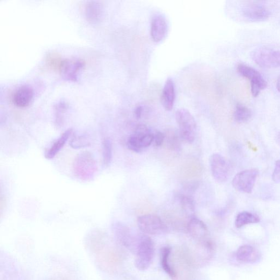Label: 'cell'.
Segmentation results:
<instances>
[{
    "label": "cell",
    "mask_w": 280,
    "mask_h": 280,
    "mask_svg": "<svg viewBox=\"0 0 280 280\" xmlns=\"http://www.w3.org/2000/svg\"><path fill=\"white\" fill-rule=\"evenodd\" d=\"M154 243L146 235H140L135 253V266L141 271L147 270L152 264L154 256Z\"/></svg>",
    "instance_id": "6da1fadb"
},
{
    "label": "cell",
    "mask_w": 280,
    "mask_h": 280,
    "mask_svg": "<svg viewBox=\"0 0 280 280\" xmlns=\"http://www.w3.org/2000/svg\"><path fill=\"white\" fill-rule=\"evenodd\" d=\"M175 117L181 139L186 143H193L195 140L197 129L195 118L189 111L184 109L178 110Z\"/></svg>",
    "instance_id": "7a4b0ae2"
},
{
    "label": "cell",
    "mask_w": 280,
    "mask_h": 280,
    "mask_svg": "<svg viewBox=\"0 0 280 280\" xmlns=\"http://www.w3.org/2000/svg\"><path fill=\"white\" fill-rule=\"evenodd\" d=\"M239 74L251 82V91L254 97L260 95L262 90L267 87V82L262 75L255 69L247 65L240 64L237 67Z\"/></svg>",
    "instance_id": "3957f363"
},
{
    "label": "cell",
    "mask_w": 280,
    "mask_h": 280,
    "mask_svg": "<svg viewBox=\"0 0 280 280\" xmlns=\"http://www.w3.org/2000/svg\"><path fill=\"white\" fill-rule=\"evenodd\" d=\"M251 57L261 67L275 68L280 67V51L267 47L254 50Z\"/></svg>",
    "instance_id": "277c9868"
},
{
    "label": "cell",
    "mask_w": 280,
    "mask_h": 280,
    "mask_svg": "<svg viewBox=\"0 0 280 280\" xmlns=\"http://www.w3.org/2000/svg\"><path fill=\"white\" fill-rule=\"evenodd\" d=\"M138 225L142 232L149 235H161L167 231L161 219L155 214L142 215L138 219Z\"/></svg>",
    "instance_id": "5b68a950"
},
{
    "label": "cell",
    "mask_w": 280,
    "mask_h": 280,
    "mask_svg": "<svg viewBox=\"0 0 280 280\" xmlns=\"http://www.w3.org/2000/svg\"><path fill=\"white\" fill-rule=\"evenodd\" d=\"M258 174H259V171L256 169H248L239 172L233 179V188L240 192L248 194L252 193Z\"/></svg>",
    "instance_id": "8992f818"
},
{
    "label": "cell",
    "mask_w": 280,
    "mask_h": 280,
    "mask_svg": "<svg viewBox=\"0 0 280 280\" xmlns=\"http://www.w3.org/2000/svg\"><path fill=\"white\" fill-rule=\"evenodd\" d=\"M209 163L215 180L220 183L226 182L229 175V167L225 158L219 153H214L210 157Z\"/></svg>",
    "instance_id": "52a82bcc"
},
{
    "label": "cell",
    "mask_w": 280,
    "mask_h": 280,
    "mask_svg": "<svg viewBox=\"0 0 280 280\" xmlns=\"http://www.w3.org/2000/svg\"><path fill=\"white\" fill-rule=\"evenodd\" d=\"M168 33V24L166 17L162 14H156L150 23V37L155 43L166 39Z\"/></svg>",
    "instance_id": "ba28073f"
},
{
    "label": "cell",
    "mask_w": 280,
    "mask_h": 280,
    "mask_svg": "<svg viewBox=\"0 0 280 280\" xmlns=\"http://www.w3.org/2000/svg\"><path fill=\"white\" fill-rule=\"evenodd\" d=\"M85 63L80 59H68L63 61L60 65L61 73L66 80L76 82L78 74L83 69Z\"/></svg>",
    "instance_id": "9c48e42d"
},
{
    "label": "cell",
    "mask_w": 280,
    "mask_h": 280,
    "mask_svg": "<svg viewBox=\"0 0 280 280\" xmlns=\"http://www.w3.org/2000/svg\"><path fill=\"white\" fill-rule=\"evenodd\" d=\"M242 14L247 20L254 22L266 20L270 16V12L266 7L256 4L247 5L244 7Z\"/></svg>",
    "instance_id": "30bf717a"
},
{
    "label": "cell",
    "mask_w": 280,
    "mask_h": 280,
    "mask_svg": "<svg viewBox=\"0 0 280 280\" xmlns=\"http://www.w3.org/2000/svg\"><path fill=\"white\" fill-rule=\"evenodd\" d=\"M34 96V90L30 86H21L14 92L13 103L18 107H25L30 105Z\"/></svg>",
    "instance_id": "8fae6325"
},
{
    "label": "cell",
    "mask_w": 280,
    "mask_h": 280,
    "mask_svg": "<svg viewBox=\"0 0 280 280\" xmlns=\"http://www.w3.org/2000/svg\"><path fill=\"white\" fill-rule=\"evenodd\" d=\"M176 98L175 85L174 80L169 78L165 83L162 91V104L164 109L171 111L173 109Z\"/></svg>",
    "instance_id": "7c38bea8"
},
{
    "label": "cell",
    "mask_w": 280,
    "mask_h": 280,
    "mask_svg": "<svg viewBox=\"0 0 280 280\" xmlns=\"http://www.w3.org/2000/svg\"><path fill=\"white\" fill-rule=\"evenodd\" d=\"M236 257L240 262L254 263L261 259V254L254 247L246 245L240 246L237 250Z\"/></svg>",
    "instance_id": "4fadbf2b"
},
{
    "label": "cell",
    "mask_w": 280,
    "mask_h": 280,
    "mask_svg": "<svg viewBox=\"0 0 280 280\" xmlns=\"http://www.w3.org/2000/svg\"><path fill=\"white\" fill-rule=\"evenodd\" d=\"M188 231L194 239L204 241L208 235V229L202 221L192 218L188 225Z\"/></svg>",
    "instance_id": "5bb4252c"
},
{
    "label": "cell",
    "mask_w": 280,
    "mask_h": 280,
    "mask_svg": "<svg viewBox=\"0 0 280 280\" xmlns=\"http://www.w3.org/2000/svg\"><path fill=\"white\" fill-rule=\"evenodd\" d=\"M103 8L101 4L98 2H89L85 5V16L89 23L97 24L103 17Z\"/></svg>",
    "instance_id": "9a60e30c"
},
{
    "label": "cell",
    "mask_w": 280,
    "mask_h": 280,
    "mask_svg": "<svg viewBox=\"0 0 280 280\" xmlns=\"http://www.w3.org/2000/svg\"><path fill=\"white\" fill-rule=\"evenodd\" d=\"M73 129H69L64 132L59 138L56 139L53 144L47 150H46L45 157L47 160H52L58 153L60 150L63 148L66 143L73 134Z\"/></svg>",
    "instance_id": "2e32d148"
},
{
    "label": "cell",
    "mask_w": 280,
    "mask_h": 280,
    "mask_svg": "<svg viewBox=\"0 0 280 280\" xmlns=\"http://www.w3.org/2000/svg\"><path fill=\"white\" fill-rule=\"evenodd\" d=\"M171 249L169 246L164 247L161 251V265L163 270L172 278L176 277L175 271L171 266L169 262V257Z\"/></svg>",
    "instance_id": "e0dca14e"
},
{
    "label": "cell",
    "mask_w": 280,
    "mask_h": 280,
    "mask_svg": "<svg viewBox=\"0 0 280 280\" xmlns=\"http://www.w3.org/2000/svg\"><path fill=\"white\" fill-rule=\"evenodd\" d=\"M260 219L257 215L247 211L242 212L238 214L235 220V226L240 228L249 224H257Z\"/></svg>",
    "instance_id": "ac0fdd59"
},
{
    "label": "cell",
    "mask_w": 280,
    "mask_h": 280,
    "mask_svg": "<svg viewBox=\"0 0 280 280\" xmlns=\"http://www.w3.org/2000/svg\"><path fill=\"white\" fill-rule=\"evenodd\" d=\"M252 111L245 105L237 104L234 112V118L238 123H242L248 121L252 116Z\"/></svg>",
    "instance_id": "d6986e66"
},
{
    "label": "cell",
    "mask_w": 280,
    "mask_h": 280,
    "mask_svg": "<svg viewBox=\"0 0 280 280\" xmlns=\"http://www.w3.org/2000/svg\"><path fill=\"white\" fill-rule=\"evenodd\" d=\"M165 140L166 141L167 146L169 149L177 150L181 147L179 138L180 136L174 130H169L165 134ZM164 140V141H165Z\"/></svg>",
    "instance_id": "ffe728a7"
},
{
    "label": "cell",
    "mask_w": 280,
    "mask_h": 280,
    "mask_svg": "<svg viewBox=\"0 0 280 280\" xmlns=\"http://www.w3.org/2000/svg\"><path fill=\"white\" fill-rule=\"evenodd\" d=\"M182 209L188 217L194 216L195 213V203L193 199L189 196H183L181 198Z\"/></svg>",
    "instance_id": "44dd1931"
},
{
    "label": "cell",
    "mask_w": 280,
    "mask_h": 280,
    "mask_svg": "<svg viewBox=\"0 0 280 280\" xmlns=\"http://www.w3.org/2000/svg\"><path fill=\"white\" fill-rule=\"evenodd\" d=\"M103 155L105 166H109L112 159V144L109 139H106L103 142Z\"/></svg>",
    "instance_id": "7402d4cb"
},
{
    "label": "cell",
    "mask_w": 280,
    "mask_h": 280,
    "mask_svg": "<svg viewBox=\"0 0 280 280\" xmlns=\"http://www.w3.org/2000/svg\"><path fill=\"white\" fill-rule=\"evenodd\" d=\"M68 109V105L64 102H59L55 106V121L56 125L60 126L62 125L64 115Z\"/></svg>",
    "instance_id": "603a6c76"
},
{
    "label": "cell",
    "mask_w": 280,
    "mask_h": 280,
    "mask_svg": "<svg viewBox=\"0 0 280 280\" xmlns=\"http://www.w3.org/2000/svg\"><path fill=\"white\" fill-rule=\"evenodd\" d=\"M127 146L129 149L136 153L140 152L142 149L141 145V139L134 134L129 138Z\"/></svg>",
    "instance_id": "cb8c5ba5"
},
{
    "label": "cell",
    "mask_w": 280,
    "mask_h": 280,
    "mask_svg": "<svg viewBox=\"0 0 280 280\" xmlns=\"http://www.w3.org/2000/svg\"><path fill=\"white\" fill-rule=\"evenodd\" d=\"M89 142L85 136H77L72 140L71 146L75 148H78L88 146Z\"/></svg>",
    "instance_id": "d4e9b609"
},
{
    "label": "cell",
    "mask_w": 280,
    "mask_h": 280,
    "mask_svg": "<svg viewBox=\"0 0 280 280\" xmlns=\"http://www.w3.org/2000/svg\"><path fill=\"white\" fill-rule=\"evenodd\" d=\"M149 133V130L146 126L139 125L136 127L134 134L137 136L141 139L143 136H145Z\"/></svg>",
    "instance_id": "484cf974"
},
{
    "label": "cell",
    "mask_w": 280,
    "mask_h": 280,
    "mask_svg": "<svg viewBox=\"0 0 280 280\" xmlns=\"http://www.w3.org/2000/svg\"><path fill=\"white\" fill-rule=\"evenodd\" d=\"M154 141V135L149 133L141 139V145L142 148H146L151 145Z\"/></svg>",
    "instance_id": "4316f807"
},
{
    "label": "cell",
    "mask_w": 280,
    "mask_h": 280,
    "mask_svg": "<svg viewBox=\"0 0 280 280\" xmlns=\"http://www.w3.org/2000/svg\"><path fill=\"white\" fill-rule=\"evenodd\" d=\"M165 140V135L160 131H157L154 135V143L156 147L162 146Z\"/></svg>",
    "instance_id": "83f0119b"
},
{
    "label": "cell",
    "mask_w": 280,
    "mask_h": 280,
    "mask_svg": "<svg viewBox=\"0 0 280 280\" xmlns=\"http://www.w3.org/2000/svg\"><path fill=\"white\" fill-rule=\"evenodd\" d=\"M272 180L275 183L280 182V160L275 163V167L272 174Z\"/></svg>",
    "instance_id": "f1b7e54d"
},
{
    "label": "cell",
    "mask_w": 280,
    "mask_h": 280,
    "mask_svg": "<svg viewBox=\"0 0 280 280\" xmlns=\"http://www.w3.org/2000/svg\"><path fill=\"white\" fill-rule=\"evenodd\" d=\"M143 112V107L142 106H138L134 111L135 117L136 119H139L141 118Z\"/></svg>",
    "instance_id": "f546056e"
},
{
    "label": "cell",
    "mask_w": 280,
    "mask_h": 280,
    "mask_svg": "<svg viewBox=\"0 0 280 280\" xmlns=\"http://www.w3.org/2000/svg\"><path fill=\"white\" fill-rule=\"evenodd\" d=\"M276 87L277 90L280 92V75L278 77L277 82H276Z\"/></svg>",
    "instance_id": "4dcf8cb0"
},
{
    "label": "cell",
    "mask_w": 280,
    "mask_h": 280,
    "mask_svg": "<svg viewBox=\"0 0 280 280\" xmlns=\"http://www.w3.org/2000/svg\"><path fill=\"white\" fill-rule=\"evenodd\" d=\"M276 142L277 143V144L280 146V132L277 136Z\"/></svg>",
    "instance_id": "1f68e13d"
}]
</instances>
